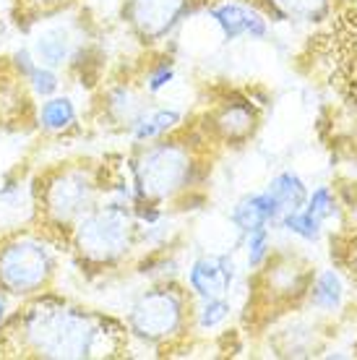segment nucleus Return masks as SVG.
<instances>
[{
    "instance_id": "obj_15",
    "label": "nucleus",
    "mask_w": 357,
    "mask_h": 360,
    "mask_svg": "<svg viewBox=\"0 0 357 360\" xmlns=\"http://www.w3.org/2000/svg\"><path fill=\"white\" fill-rule=\"evenodd\" d=\"M183 120H186V115L178 108H170V105H146V110L136 117L134 126L128 128L125 134L134 141V146L149 144V141L172 136L183 126Z\"/></svg>"
},
{
    "instance_id": "obj_24",
    "label": "nucleus",
    "mask_w": 357,
    "mask_h": 360,
    "mask_svg": "<svg viewBox=\"0 0 357 360\" xmlns=\"http://www.w3.org/2000/svg\"><path fill=\"white\" fill-rule=\"evenodd\" d=\"M175 76H178L175 60H172V58H167V55L157 58L154 63H149V68H146V71H143V76H141L143 94H152V97L162 94V91H164L172 82H175Z\"/></svg>"
},
{
    "instance_id": "obj_23",
    "label": "nucleus",
    "mask_w": 357,
    "mask_h": 360,
    "mask_svg": "<svg viewBox=\"0 0 357 360\" xmlns=\"http://www.w3.org/2000/svg\"><path fill=\"white\" fill-rule=\"evenodd\" d=\"M242 251H245V266L250 271L264 269V264L271 259V227H259L240 235Z\"/></svg>"
},
{
    "instance_id": "obj_25",
    "label": "nucleus",
    "mask_w": 357,
    "mask_h": 360,
    "mask_svg": "<svg viewBox=\"0 0 357 360\" xmlns=\"http://www.w3.org/2000/svg\"><path fill=\"white\" fill-rule=\"evenodd\" d=\"M24 84H27L29 94L39 102V99L53 97V94H58L63 89V71H55L50 65L37 63V68L29 73V79Z\"/></svg>"
},
{
    "instance_id": "obj_14",
    "label": "nucleus",
    "mask_w": 357,
    "mask_h": 360,
    "mask_svg": "<svg viewBox=\"0 0 357 360\" xmlns=\"http://www.w3.org/2000/svg\"><path fill=\"white\" fill-rule=\"evenodd\" d=\"M282 207L277 198L268 191H256V193H245L242 198L235 201L233 212H230V222L240 235L259 230V227H277L282 219Z\"/></svg>"
},
{
    "instance_id": "obj_18",
    "label": "nucleus",
    "mask_w": 357,
    "mask_h": 360,
    "mask_svg": "<svg viewBox=\"0 0 357 360\" xmlns=\"http://www.w3.org/2000/svg\"><path fill=\"white\" fill-rule=\"evenodd\" d=\"M266 191L277 198V204L282 207L285 214L287 212H292V209H300L305 204V198H308V186H305V180L292 170H285V172H279V175H274V178L268 180Z\"/></svg>"
},
{
    "instance_id": "obj_17",
    "label": "nucleus",
    "mask_w": 357,
    "mask_h": 360,
    "mask_svg": "<svg viewBox=\"0 0 357 360\" xmlns=\"http://www.w3.org/2000/svg\"><path fill=\"white\" fill-rule=\"evenodd\" d=\"M79 0H13V16L18 27L32 32V29L50 16H58L63 11H71Z\"/></svg>"
},
{
    "instance_id": "obj_27",
    "label": "nucleus",
    "mask_w": 357,
    "mask_h": 360,
    "mask_svg": "<svg viewBox=\"0 0 357 360\" xmlns=\"http://www.w3.org/2000/svg\"><path fill=\"white\" fill-rule=\"evenodd\" d=\"M3 60H6V65L16 73L21 82H27L29 73L37 68V58H34V53H32V47L29 45H21V47H16V50H11Z\"/></svg>"
},
{
    "instance_id": "obj_29",
    "label": "nucleus",
    "mask_w": 357,
    "mask_h": 360,
    "mask_svg": "<svg viewBox=\"0 0 357 360\" xmlns=\"http://www.w3.org/2000/svg\"><path fill=\"white\" fill-rule=\"evenodd\" d=\"M352 266H355V271H357V251H355V256H352Z\"/></svg>"
},
{
    "instance_id": "obj_1",
    "label": "nucleus",
    "mask_w": 357,
    "mask_h": 360,
    "mask_svg": "<svg viewBox=\"0 0 357 360\" xmlns=\"http://www.w3.org/2000/svg\"><path fill=\"white\" fill-rule=\"evenodd\" d=\"M128 345L125 321L55 290L21 300L0 329V358L105 360L123 358Z\"/></svg>"
},
{
    "instance_id": "obj_4",
    "label": "nucleus",
    "mask_w": 357,
    "mask_h": 360,
    "mask_svg": "<svg viewBox=\"0 0 357 360\" xmlns=\"http://www.w3.org/2000/svg\"><path fill=\"white\" fill-rule=\"evenodd\" d=\"M136 245L134 207L128 201L108 196L65 235V251L81 269L97 274L123 266Z\"/></svg>"
},
{
    "instance_id": "obj_3",
    "label": "nucleus",
    "mask_w": 357,
    "mask_h": 360,
    "mask_svg": "<svg viewBox=\"0 0 357 360\" xmlns=\"http://www.w3.org/2000/svg\"><path fill=\"white\" fill-rule=\"evenodd\" d=\"M65 243L39 225H18L0 233V295L27 300L55 290Z\"/></svg>"
},
{
    "instance_id": "obj_11",
    "label": "nucleus",
    "mask_w": 357,
    "mask_h": 360,
    "mask_svg": "<svg viewBox=\"0 0 357 360\" xmlns=\"http://www.w3.org/2000/svg\"><path fill=\"white\" fill-rule=\"evenodd\" d=\"M206 131L212 139L224 141V144H242L248 141L256 126H259V115L256 108L248 99H227L219 108L206 117Z\"/></svg>"
},
{
    "instance_id": "obj_19",
    "label": "nucleus",
    "mask_w": 357,
    "mask_h": 360,
    "mask_svg": "<svg viewBox=\"0 0 357 360\" xmlns=\"http://www.w3.org/2000/svg\"><path fill=\"white\" fill-rule=\"evenodd\" d=\"M21 204L32 207L34 214V188H32V178L24 175V170H11L0 180V207L3 209H21Z\"/></svg>"
},
{
    "instance_id": "obj_12",
    "label": "nucleus",
    "mask_w": 357,
    "mask_h": 360,
    "mask_svg": "<svg viewBox=\"0 0 357 360\" xmlns=\"http://www.w3.org/2000/svg\"><path fill=\"white\" fill-rule=\"evenodd\" d=\"M34 128L47 139H65L81 131V110L71 94H53L34 108Z\"/></svg>"
},
{
    "instance_id": "obj_9",
    "label": "nucleus",
    "mask_w": 357,
    "mask_h": 360,
    "mask_svg": "<svg viewBox=\"0 0 357 360\" xmlns=\"http://www.w3.org/2000/svg\"><path fill=\"white\" fill-rule=\"evenodd\" d=\"M238 269L230 253H204L188 266L186 285L193 297H222L235 288Z\"/></svg>"
},
{
    "instance_id": "obj_10",
    "label": "nucleus",
    "mask_w": 357,
    "mask_h": 360,
    "mask_svg": "<svg viewBox=\"0 0 357 360\" xmlns=\"http://www.w3.org/2000/svg\"><path fill=\"white\" fill-rule=\"evenodd\" d=\"M146 97L143 89L136 86L134 82H112L110 86L99 91L97 110L102 123L115 131H128L134 126V120L146 110Z\"/></svg>"
},
{
    "instance_id": "obj_28",
    "label": "nucleus",
    "mask_w": 357,
    "mask_h": 360,
    "mask_svg": "<svg viewBox=\"0 0 357 360\" xmlns=\"http://www.w3.org/2000/svg\"><path fill=\"white\" fill-rule=\"evenodd\" d=\"M11 297H6V295H0V329L6 326V321H8V316H11Z\"/></svg>"
},
{
    "instance_id": "obj_21",
    "label": "nucleus",
    "mask_w": 357,
    "mask_h": 360,
    "mask_svg": "<svg viewBox=\"0 0 357 360\" xmlns=\"http://www.w3.org/2000/svg\"><path fill=\"white\" fill-rule=\"evenodd\" d=\"M308 290H311V303L321 311H337L344 300V285H342V277L334 269L321 271L311 282Z\"/></svg>"
},
{
    "instance_id": "obj_7",
    "label": "nucleus",
    "mask_w": 357,
    "mask_h": 360,
    "mask_svg": "<svg viewBox=\"0 0 357 360\" xmlns=\"http://www.w3.org/2000/svg\"><path fill=\"white\" fill-rule=\"evenodd\" d=\"M196 0H123L120 18L141 45H160L180 24L198 13Z\"/></svg>"
},
{
    "instance_id": "obj_6",
    "label": "nucleus",
    "mask_w": 357,
    "mask_h": 360,
    "mask_svg": "<svg viewBox=\"0 0 357 360\" xmlns=\"http://www.w3.org/2000/svg\"><path fill=\"white\" fill-rule=\"evenodd\" d=\"M190 311H193V303L188 290L175 282H154L152 288L141 290L131 300L123 321L131 340L162 347L188 332Z\"/></svg>"
},
{
    "instance_id": "obj_20",
    "label": "nucleus",
    "mask_w": 357,
    "mask_h": 360,
    "mask_svg": "<svg viewBox=\"0 0 357 360\" xmlns=\"http://www.w3.org/2000/svg\"><path fill=\"white\" fill-rule=\"evenodd\" d=\"M230 316H233V303L227 300V295L198 297V303L190 311V321L201 332H212V329H219L222 324H227Z\"/></svg>"
},
{
    "instance_id": "obj_8",
    "label": "nucleus",
    "mask_w": 357,
    "mask_h": 360,
    "mask_svg": "<svg viewBox=\"0 0 357 360\" xmlns=\"http://www.w3.org/2000/svg\"><path fill=\"white\" fill-rule=\"evenodd\" d=\"M201 11L214 21L224 42H264L268 37V18L253 0H206Z\"/></svg>"
},
{
    "instance_id": "obj_26",
    "label": "nucleus",
    "mask_w": 357,
    "mask_h": 360,
    "mask_svg": "<svg viewBox=\"0 0 357 360\" xmlns=\"http://www.w3.org/2000/svg\"><path fill=\"white\" fill-rule=\"evenodd\" d=\"M303 207L308 209L313 217H318L321 222H326V219H331L334 212H337V201H334V193H331L329 186H318L313 193H308Z\"/></svg>"
},
{
    "instance_id": "obj_2",
    "label": "nucleus",
    "mask_w": 357,
    "mask_h": 360,
    "mask_svg": "<svg viewBox=\"0 0 357 360\" xmlns=\"http://www.w3.org/2000/svg\"><path fill=\"white\" fill-rule=\"evenodd\" d=\"M34 214L32 222L65 243L71 227L105 198L102 165L89 160H63L47 165L32 178Z\"/></svg>"
},
{
    "instance_id": "obj_16",
    "label": "nucleus",
    "mask_w": 357,
    "mask_h": 360,
    "mask_svg": "<svg viewBox=\"0 0 357 360\" xmlns=\"http://www.w3.org/2000/svg\"><path fill=\"white\" fill-rule=\"evenodd\" d=\"M271 21H318L331 0H253Z\"/></svg>"
},
{
    "instance_id": "obj_22",
    "label": "nucleus",
    "mask_w": 357,
    "mask_h": 360,
    "mask_svg": "<svg viewBox=\"0 0 357 360\" xmlns=\"http://www.w3.org/2000/svg\"><path fill=\"white\" fill-rule=\"evenodd\" d=\"M277 227L287 230L290 235H295V238H300V240H305V243H316V240L321 238L323 222L318 219V217H313L305 207H300V209L287 212V214L279 219Z\"/></svg>"
},
{
    "instance_id": "obj_13",
    "label": "nucleus",
    "mask_w": 357,
    "mask_h": 360,
    "mask_svg": "<svg viewBox=\"0 0 357 360\" xmlns=\"http://www.w3.org/2000/svg\"><path fill=\"white\" fill-rule=\"evenodd\" d=\"M37 99L0 58V126H34Z\"/></svg>"
},
{
    "instance_id": "obj_5",
    "label": "nucleus",
    "mask_w": 357,
    "mask_h": 360,
    "mask_svg": "<svg viewBox=\"0 0 357 360\" xmlns=\"http://www.w3.org/2000/svg\"><path fill=\"white\" fill-rule=\"evenodd\" d=\"M198 152L178 136H164L149 144L136 146L134 157L128 160V175L134 183V201L149 204H172L190 193L198 178Z\"/></svg>"
}]
</instances>
